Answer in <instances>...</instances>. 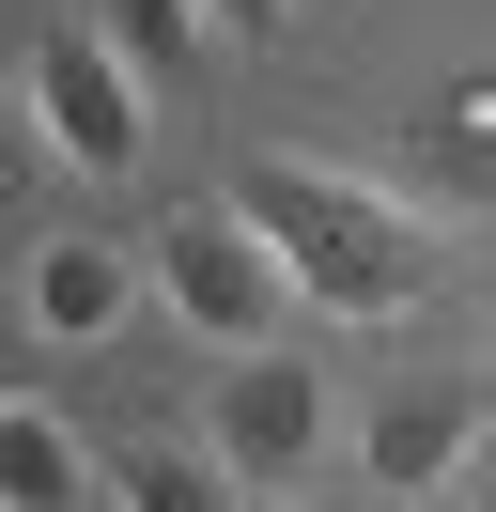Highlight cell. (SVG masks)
<instances>
[{
    "mask_svg": "<svg viewBox=\"0 0 496 512\" xmlns=\"http://www.w3.org/2000/svg\"><path fill=\"white\" fill-rule=\"evenodd\" d=\"M465 512H496V450H481V466H465Z\"/></svg>",
    "mask_w": 496,
    "mask_h": 512,
    "instance_id": "7c38bea8",
    "label": "cell"
},
{
    "mask_svg": "<svg viewBox=\"0 0 496 512\" xmlns=\"http://www.w3.org/2000/svg\"><path fill=\"white\" fill-rule=\"evenodd\" d=\"M140 94H155V78L124 63L93 16H47V32L16 47V109H31V140H47L62 171H93V187H124V171L155 156V140H140Z\"/></svg>",
    "mask_w": 496,
    "mask_h": 512,
    "instance_id": "7a4b0ae2",
    "label": "cell"
},
{
    "mask_svg": "<svg viewBox=\"0 0 496 512\" xmlns=\"http://www.w3.org/2000/svg\"><path fill=\"white\" fill-rule=\"evenodd\" d=\"M93 32H109V47H124L140 78H186L217 16H202V0H93Z\"/></svg>",
    "mask_w": 496,
    "mask_h": 512,
    "instance_id": "30bf717a",
    "label": "cell"
},
{
    "mask_svg": "<svg viewBox=\"0 0 496 512\" xmlns=\"http://www.w3.org/2000/svg\"><path fill=\"white\" fill-rule=\"evenodd\" d=\"M233 202H248V233L295 264V295H310V311H341V326H388V311H419V295H434V264H450L419 202H388V187H341V171H295V156H264Z\"/></svg>",
    "mask_w": 496,
    "mask_h": 512,
    "instance_id": "6da1fadb",
    "label": "cell"
},
{
    "mask_svg": "<svg viewBox=\"0 0 496 512\" xmlns=\"http://www.w3.org/2000/svg\"><path fill=\"white\" fill-rule=\"evenodd\" d=\"M202 450L217 466L248 481V497H295L310 466H326V373H310V357H233V373H217V404H202Z\"/></svg>",
    "mask_w": 496,
    "mask_h": 512,
    "instance_id": "277c9868",
    "label": "cell"
},
{
    "mask_svg": "<svg viewBox=\"0 0 496 512\" xmlns=\"http://www.w3.org/2000/svg\"><path fill=\"white\" fill-rule=\"evenodd\" d=\"M217 32H279V16H295V0H202Z\"/></svg>",
    "mask_w": 496,
    "mask_h": 512,
    "instance_id": "8fae6325",
    "label": "cell"
},
{
    "mask_svg": "<svg viewBox=\"0 0 496 512\" xmlns=\"http://www.w3.org/2000/svg\"><path fill=\"white\" fill-rule=\"evenodd\" d=\"M481 450H496L481 373H403V388H372V419H357L372 497H465V466H481Z\"/></svg>",
    "mask_w": 496,
    "mask_h": 512,
    "instance_id": "5b68a950",
    "label": "cell"
},
{
    "mask_svg": "<svg viewBox=\"0 0 496 512\" xmlns=\"http://www.w3.org/2000/svg\"><path fill=\"white\" fill-rule=\"evenodd\" d=\"M248 512H310V481H295V497H248Z\"/></svg>",
    "mask_w": 496,
    "mask_h": 512,
    "instance_id": "4fadbf2b",
    "label": "cell"
},
{
    "mask_svg": "<svg viewBox=\"0 0 496 512\" xmlns=\"http://www.w3.org/2000/svg\"><path fill=\"white\" fill-rule=\"evenodd\" d=\"M155 295H171L202 342H233V357H264V326H279V311H310V295H295V264L248 233V202H233V187L155 218Z\"/></svg>",
    "mask_w": 496,
    "mask_h": 512,
    "instance_id": "3957f363",
    "label": "cell"
},
{
    "mask_svg": "<svg viewBox=\"0 0 496 512\" xmlns=\"http://www.w3.org/2000/svg\"><path fill=\"white\" fill-rule=\"evenodd\" d=\"M109 497H124V512H248V481L217 466V450H171V435H124V450H109Z\"/></svg>",
    "mask_w": 496,
    "mask_h": 512,
    "instance_id": "9c48e42d",
    "label": "cell"
},
{
    "mask_svg": "<svg viewBox=\"0 0 496 512\" xmlns=\"http://www.w3.org/2000/svg\"><path fill=\"white\" fill-rule=\"evenodd\" d=\"M0 512H93V450L62 435L47 404H16V419H0Z\"/></svg>",
    "mask_w": 496,
    "mask_h": 512,
    "instance_id": "ba28073f",
    "label": "cell"
},
{
    "mask_svg": "<svg viewBox=\"0 0 496 512\" xmlns=\"http://www.w3.org/2000/svg\"><path fill=\"white\" fill-rule=\"evenodd\" d=\"M140 280H155V264L109 249V233H47L31 280H16V311H31V342H109V326L140 311Z\"/></svg>",
    "mask_w": 496,
    "mask_h": 512,
    "instance_id": "8992f818",
    "label": "cell"
},
{
    "mask_svg": "<svg viewBox=\"0 0 496 512\" xmlns=\"http://www.w3.org/2000/svg\"><path fill=\"white\" fill-rule=\"evenodd\" d=\"M403 187H434V202H496V78H465L450 109H419V125H403Z\"/></svg>",
    "mask_w": 496,
    "mask_h": 512,
    "instance_id": "52a82bcc",
    "label": "cell"
}]
</instances>
